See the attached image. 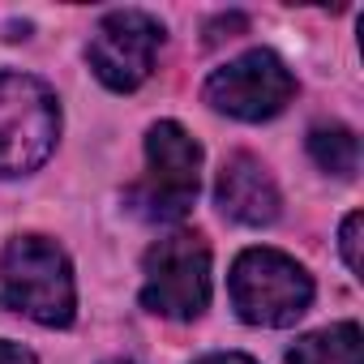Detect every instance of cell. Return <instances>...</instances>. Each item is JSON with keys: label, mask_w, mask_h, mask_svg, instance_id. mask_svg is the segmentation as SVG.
I'll return each instance as SVG.
<instances>
[{"label": "cell", "mask_w": 364, "mask_h": 364, "mask_svg": "<svg viewBox=\"0 0 364 364\" xmlns=\"http://www.w3.org/2000/svg\"><path fill=\"white\" fill-rule=\"evenodd\" d=\"M0 309L65 330L77 317V283L69 253L48 236H14L0 253Z\"/></svg>", "instance_id": "1"}, {"label": "cell", "mask_w": 364, "mask_h": 364, "mask_svg": "<svg viewBox=\"0 0 364 364\" xmlns=\"http://www.w3.org/2000/svg\"><path fill=\"white\" fill-rule=\"evenodd\" d=\"M202 189V146L198 137L176 124L159 120L146 129V176L124 193L129 210L146 223H180Z\"/></svg>", "instance_id": "2"}, {"label": "cell", "mask_w": 364, "mask_h": 364, "mask_svg": "<svg viewBox=\"0 0 364 364\" xmlns=\"http://www.w3.org/2000/svg\"><path fill=\"white\" fill-rule=\"evenodd\" d=\"M232 309L249 326H296L313 304V274L279 249H245L228 274Z\"/></svg>", "instance_id": "3"}, {"label": "cell", "mask_w": 364, "mask_h": 364, "mask_svg": "<svg viewBox=\"0 0 364 364\" xmlns=\"http://www.w3.org/2000/svg\"><path fill=\"white\" fill-rule=\"evenodd\" d=\"M60 137V103L31 73H0V180L31 176Z\"/></svg>", "instance_id": "4"}, {"label": "cell", "mask_w": 364, "mask_h": 364, "mask_svg": "<svg viewBox=\"0 0 364 364\" xmlns=\"http://www.w3.org/2000/svg\"><path fill=\"white\" fill-rule=\"evenodd\" d=\"M141 309L193 321L210 304V245L198 232H171L146 249L141 262Z\"/></svg>", "instance_id": "5"}, {"label": "cell", "mask_w": 364, "mask_h": 364, "mask_svg": "<svg viewBox=\"0 0 364 364\" xmlns=\"http://www.w3.org/2000/svg\"><path fill=\"white\" fill-rule=\"evenodd\" d=\"M202 95L215 112L245 120V124H262V120H274L296 99V77L270 48H253L228 60L223 69H215Z\"/></svg>", "instance_id": "6"}, {"label": "cell", "mask_w": 364, "mask_h": 364, "mask_svg": "<svg viewBox=\"0 0 364 364\" xmlns=\"http://www.w3.org/2000/svg\"><path fill=\"white\" fill-rule=\"evenodd\" d=\"M159 48H163V22L159 18H150L141 9H116V14H103L99 26L90 31L86 65L107 90L129 95L154 73Z\"/></svg>", "instance_id": "7"}, {"label": "cell", "mask_w": 364, "mask_h": 364, "mask_svg": "<svg viewBox=\"0 0 364 364\" xmlns=\"http://www.w3.org/2000/svg\"><path fill=\"white\" fill-rule=\"evenodd\" d=\"M215 206L240 228H270L283 210V198L262 159L232 154L215 180Z\"/></svg>", "instance_id": "8"}, {"label": "cell", "mask_w": 364, "mask_h": 364, "mask_svg": "<svg viewBox=\"0 0 364 364\" xmlns=\"http://www.w3.org/2000/svg\"><path fill=\"white\" fill-rule=\"evenodd\" d=\"M287 364H364V338L355 321H334L291 343Z\"/></svg>", "instance_id": "9"}, {"label": "cell", "mask_w": 364, "mask_h": 364, "mask_svg": "<svg viewBox=\"0 0 364 364\" xmlns=\"http://www.w3.org/2000/svg\"><path fill=\"white\" fill-rule=\"evenodd\" d=\"M309 154L326 176L351 180L360 167V137L347 124H317V129H309Z\"/></svg>", "instance_id": "10"}, {"label": "cell", "mask_w": 364, "mask_h": 364, "mask_svg": "<svg viewBox=\"0 0 364 364\" xmlns=\"http://www.w3.org/2000/svg\"><path fill=\"white\" fill-rule=\"evenodd\" d=\"M360 228H364V215H360V210H351V215L343 219V228H338V249H343V262H347L351 274L364 270V262H360Z\"/></svg>", "instance_id": "11"}, {"label": "cell", "mask_w": 364, "mask_h": 364, "mask_svg": "<svg viewBox=\"0 0 364 364\" xmlns=\"http://www.w3.org/2000/svg\"><path fill=\"white\" fill-rule=\"evenodd\" d=\"M0 364H39V355L14 338H0Z\"/></svg>", "instance_id": "12"}, {"label": "cell", "mask_w": 364, "mask_h": 364, "mask_svg": "<svg viewBox=\"0 0 364 364\" xmlns=\"http://www.w3.org/2000/svg\"><path fill=\"white\" fill-rule=\"evenodd\" d=\"M198 364H257V360L245 355V351H210V355H202Z\"/></svg>", "instance_id": "13"}, {"label": "cell", "mask_w": 364, "mask_h": 364, "mask_svg": "<svg viewBox=\"0 0 364 364\" xmlns=\"http://www.w3.org/2000/svg\"><path fill=\"white\" fill-rule=\"evenodd\" d=\"M223 31H228V39H232V31H245V18H240V14H232V18L210 22V43H215V39H223Z\"/></svg>", "instance_id": "14"}, {"label": "cell", "mask_w": 364, "mask_h": 364, "mask_svg": "<svg viewBox=\"0 0 364 364\" xmlns=\"http://www.w3.org/2000/svg\"><path fill=\"white\" fill-rule=\"evenodd\" d=\"M103 364H137V360H103Z\"/></svg>", "instance_id": "15"}]
</instances>
